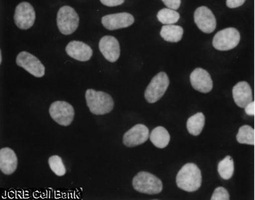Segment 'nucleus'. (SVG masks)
<instances>
[{
    "label": "nucleus",
    "instance_id": "obj_1",
    "mask_svg": "<svg viewBox=\"0 0 255 200\" xmlns=\"http://www.w3.org/2000/svg\"><path fill=\"white\" fill-rule=\"evenodd\" d=\"M177 187L187 192H194L201 187L202 176L201 170L194 163H187L177 173Z\"/></svg>",
    "mask_w": 255,
    "mask_h": 200
},
{
    "label": "nucleus",
    "instance_id": "obj_2",
    "mask_svg": "<svg viewBox=\"0 0 255 200\" xmlns=\"http://www.w3.org/2000/svg\"><path fill=\"white\" fill-rule=\"evenodd\" d=\"M86 100L90 111L95 115H105L111 112L115 103L110 94L103 91L88 89L86 92Z\"/></svg>",
    "mask_w": 255,
    "mask_h": 200
},
{
    "label": "nucleus",
    "instance_id": "obj_3",
    "mask_svg": "<svg viewBox=\"0 0 255 200\" xmlns=\"http://www.w3.org/2000/svg\"><path fill=\"white\" fill-rule=\"evenodd\" d=\"M133 189L138 192L154 195L163 190V183L155 175L148 172H139L132 181Z\"/></svg>",
    "mask_w": 255,
    "mask_h": 200
},
{
    "label": "nucleus",
    "instance_id": "obj_4",
    "mask_svg": "<svg viewBox=\"0 0 255 200\" xmlns=\"http://www.w3.org/2000/svg\"><path fill=\"white\" fill-rule=\"evenodd\" d=\"M56 21L60 32L69 35L78 29L80 18L73 7L66 5L59 9Z\"/></svg>",
    "mask_w": 255,
    "mask_h": 200
},
{
    "label": "nucleus",
    "instance_id": "obj_5",
    "mask_svg": "<svg viewBox=\"0 0 255 200\" xmlns=\"http://www.w3.org/2000/svg\"><path fill=\"white\" fill-rule=\"evenodd\" d=\"M169 78L165 72H161L151 80L144 92V98L148 103H154L160 100L169 86Z\"/></svg>",
    "mask_w": 255,
    "mask_h": 200
},
{
    "label": "nucleus",
    "instance_id": "obj_6",
    "mask_svg": "<svg viewBox=\"0 0 255 200\" xmlns=\"http://www.w3.org/2000/svg\"><path fill=\"white\" fill-rule=\"evenodd\" d=\"M240 39V33L237 29L235 28H227L215 34L212 45L217 50L226 51L235 48L239 45Z\"/></svg>",
    "mask_w": 255,
    "mask_h": 200
},
{
    "label": "nucleus",
    "instance_id": "obj_7",
    "mask_svg": "<svg viewBox=\"0 0 255 200\" xmlns=\"http://www.w3.org/2000/svg\"><path fill=\"white\" fill-rule=\"evenodd\" d=\"M52 119L61 126H69L73 122L75 109L70 103L63 100L53 102L49 108Z\"/></svg>",
    "mask_w": 255,
    "mask_h": 200
},
{
    "label": "nucleus",
    "instance_id": "obj_8",
    "mask_svg": "<svg viewBox=\"0 0 255 200\" xmlns=\"http://www.w3.org/2000/svg\"><path fill=\"white\" fill-rule=\"evenodd\" d=\"M16 64L37 78H41L45 75V66L38 58L28 52L22 51L18 53L16 57Z\"/></svg>",
    "mask_w": 255,
    "mask_h": 200
},
{
    "label": "nucleus",
    "instance_id": "obj_9",
    "mask_svg": "<svg viewBox=\"0 0 255 200\" xmlns=\"http://www.w3.org/2000/svg\"><path fill=\"white\" fill-rule=\"evenodd\" d=\"M36 14L34 7L27 1L20 2L15 10L14 20L20 29L27 30L34 25Z\"/></svg>",
    "mask_w": 255,
    "mask_h": 200
},
{
    "label": "nucleus",
    "instance_id": "obj_10",
    "mask_svg": "<svg viewBox=\"0 0 255 200\" xmlns=\"http://www.w3.org/2000/svg\"><path fill=\"white\" fill-rule=\"evenodd\" d=\"M194 20L198 29L206 34H210L216 29V18L212 10L206 6H201L196 9L194 12Z\"/></svg>",
    "mask_w": 255,
    "mask_h": 200
},
{
    "label": "nucleus",
    "instance_id": "obj_11",
    "mask_svg": "<svg viewBox=\"0 0 255 200\" xmlns=\"http://www.w3.org/2000/svg\"><path fill=\"white\" fill-rule=\"evenodd\" d=\"M149 138V130L147 126L137 124L124 134L123 142L127 147H134L143 144Z\"/></svg>",
    "mask_w": 255,
    "mask_h": 200
},
{
    "label": "nucleus",
    "instance_id": "obj_12",
    "mask_svg": "<svg viewBox=\"0 0 255 200\" xmlns=\"http://www.w3.org/2000/svg\"><path fill=\"white\" fill-rule=\"evenodd\" d=\"M134 23V18L128 12L110 14L102 17V23L104 27L110 31L124 29L131 26Z\"/></svg>",
    "mask_w": 255,
    "mask_h": 200
},
{
    "label": "nucleus",
    "instance_id": "obj_13",
    "mask_svg": "<svg viewBox=\"0 0 255 200\" xmlns=\"http://www.w3.org/2000/svg\"><path fill=\"white\" fill-rule=\"evenodd\" d=\"M99 50L110 62L117 61L121 55L119 42L113 36H105L99 41Z\"/></svg>",
    "mask_w": 255,
    "mask_h": 200
},
{
    "label": "nucleus",
    "instance_id": "obj_14",
    "mask_svg": "<svg viewBox=\"0 0 255 200\" xmlns=\"http://www.w3.org/2000/svg\"><path fill=\"white\" fill-rule=\"evenodd\" d=\"M192 86L196 91L203 94L210 92L213 88V82L209 72L201 68L193 70L190 77Z\"/></svg>",
    "mask_w": 255,
    "mask_h": 200
},
{
    "label": "nucleus",
    "instance_id": "obj_15",
    "mask_svg": "<svg viewBox=\"0 0 255 200\" xmlns=\"http://www.w3.org/2000/svg\"><path fill=\"white\" fill-rule=\"evenodd\" d=\"M66 52L71 58L82 62L89 61L93 56L92 48L80 41L74 40L69 42L66 47Z\"/></svg>",
    "mask_w": 255,
    "mask_h": 200
},
{
    "label": "nucleus",
    "instance_id": "obj_16",
    "mask_svg": "<svg viewBox=\"0 0 255 200\" xmlns=\"http://www.w3.org/2000/svg\"><path fill=\"white\" fill-rule=\"evenodd\" d=\"M233 97L236 104L240 108H245L253 101V91L247 82H239L233 88Z\"/></svg>",
    "mask_w": 255,
    "mask_h": 200
},
{
    "label": "nucleus",
    "instance_id": "obj_17",
    "mask_svg": "<svg viewBox=\"0 0 255 200\" xmlns=\"http://www.w3.org/2000/svg\"><path fill=\"white\" fill-rule=\"evenodd\" d=\"M18 168V158L16 154L9 147L0 150V170L4 175H12Z\"/></svg>",
    "mask_w": 255,
    "mask_h": 200
},
{
    "label": "nucleus",
    "instance_id": "obj_18",
    "mask_svg": "<svg viewBox=\"0 0 255 200\" xmlns=\"http://www.w3.org/2000/svg\"><path fill=\"white\" fill-rule=\"evenodd\" d=\"M149 139L155 147L164 149L170 142V134L165 127L158 126L151 132Z\"/></svg>",
    "mask_w": 255,
    "mask_h": 200
},
{
    "label": "nucleus",
    "instance_id": "obj_19",
    "mask_svg": "<svg viewBox=\"0 0 255 200\" xmlns=\"http://www.w3.org/2000/svg\"><path fill=\"white\" fill-rule=\"evenodd\" d=\"M183 33V29L180 26L171 24L163 26L160 34L166 42H178L182 39Z\"/></svg>",
    "mask_w": 255,
    "mask_h": 200
},
{
    "label": "nucleus",
    "instance_id": "obj_20",
    "mask_svg": "<svg viewBox=\"0 0 255 200\" xmlns=\"http://www.w3.org/2000/svg\"><path fill=\"white\" fill-rule=\"evenodd\" d=\"M205 125V116L202 112L190 116L187 121V129L191 135H199Z\"/></svg>",
    "mask_w": 255,
    "mask_h": 200
},
{
    "label": "nucleus",
    "instance_id": "obj_21",
    "mask_svg": "<svg viewBox=\"0 0 255 200\" xmlns=\"http://www.w3.org/2000/svg\"><path fill=\"white\" fill-rule=\"evenodd\" d=\"M219 175L224 180H229L234 176V162L231 156H227L218 164Z\"/></svg>",
    "mask_w": 255,
    "mask_h": 200
},
{
    "label": "nucleus",
    "instance_id": "obj_22",
    "mask_svg": "<svg viewBox=\"0 0 255 200\" xmlns=\"http://www.w3.org/2000/svg\"><path fill=\"white\" fill-rule=\"evenodd\" d=\"M236 140L242 144L254 145L255 130L250 125H243L239 128Z\"/></svg>",
    "mask_w": 255,
    "mask_h": 200
},
{
    "label": "nucleus",
    "instance_id": "obj_23",
    "mask_svg": "<svg viewBox=\"0 0 255 200\" xmlns=\"http://www.w3.org/2000/svg\"><path fill=\"white\" fill-rule=\"evenodd\" d=\"M157 20L165 25L174 24L177 23L180 18L179 12L170 8H163L157 14Z\"/></svg>",
    "mask_w": 255,
    "mask_h": 200
},
{
    "label": "nucleus",
    "instance_id": "obj_24",
    "mask_svg": "<svg viewBox=\"0 0 255 200\" xmlns=\"http://www.w3.org/2000/svg\"><path fill=\"white\" fill-rule=\"evenodd\" d=\"M48 165L51 171L57 176H64L67 173L62 159L58 155H53L48 159Z\"/></svg>",
    "mask_w": 255,
    "mask_h": 200
},
{
    "label": "nucleus",
    "instance_id": "obj_25",
    "mask_svg": "<svg viewBox=\"0 0 255 200\" xmlns=\"http://www.w3.org/2000/svg\"><path fill=\"white\" fill-rule=\"evenodd\" d=\"M212 200H229L230 195L228 193V190L225 189L224 187H218L214 192L212 195Z\"/></svg>",
    "mask_w": 255,
    "mask_h": 200
},
{
    "label": "nucleus",
    "instance_id": "obj_26",
    "mask_svg": "<svg viewBox=\"0 0 255 200\" xmlns=\"http://www.w3.org/2000/svg\"><path fill=\"white\" fill-rule=\"evenodd\" d=\"M168 8L177 10L181 5V0H162Z\"/></svg>",
    "mask_w": 255,
    "mask_h": 200
},
{
    "label": "nucleus",
    "instance_id": "obj_27",
    "mask_svg": "<svg viewBox=\"0 0 255 200\" xmlns=\"http://www.w3.org/2000/svg\"><path fill=\"white\" fill-rule=\"evenodd\" d=\"M100 1L108 7H116L124 4L125 0H100Z\"/></svg>",
    "mask_w": 255,
    "mask_h": 200
},
{
    "label": "nucleus",
    "instance_id": "obj_28",
    "mask_svg": "<svg viewBox=\"0 0 255 200\" xmlns=\"http://www.w3.org/2000/svg\"><path fill=\"white\" fill-rule=\"evenodd\" d=\"M246 0H227L226 4L229 8H236V7H240Z\"/></svg>",
    "mask_w": 255,
    "mask_h": 200
},
{
    "label": "nucleus",
    "instance_id": "obj_29",
    "mask_svg": "<svg viewBox=\"0 0 255 200\" xmlns=\"http://www.w3.org/2000/svg\"><path fill=\"white\" fill-rule=\"evenodd\" d=\"M246 114L249 116H254L255 114V102L252 101L245 107Z\"/></svg>",
    "mask_w": 255,
    "mask_h": 200
},
{
    "label": "nucleus",
    "instance_id": "obj_30",
    "mask_svg": "<svg viewBox=\"0 0 255 200\" xmlns=\"http://www.w3.org/2000/svg\"><path fill=\"white\" fill-rule=\"evenodd\" d=\"M0 63L1 64V61H2V56H1V53H0Z\"/></svg>",
    "mask_w": 255,
    "mask_h": 200
}]
</instances>
